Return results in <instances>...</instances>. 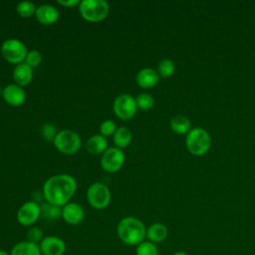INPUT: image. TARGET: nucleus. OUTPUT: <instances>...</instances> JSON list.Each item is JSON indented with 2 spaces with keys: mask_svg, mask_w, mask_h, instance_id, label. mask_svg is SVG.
<instances>
[{
  "mask_svg": "<svg viewBox=\"0 0 255 255\" xmlns=\"http://www.w3.org/2000/svg\"><path fill=\"white\" fill-rule=\"evenodd\" d=\"M77 190L76 178L67 173L56 174L49 177L43 185V195L46 202L63 207L70 202Z\"/></svg>",
  "mask_w": 255,
  "mask_h": 255,
  "instance_id": "f257e3e1",
  "label": "nucleus"
},
{
  "mask_svg": "<svg viewBox=\"0 0 255 255\" xmlns=\"http://www.w3.org/2000/svg\"><path fill=\"white\" fill-rule=\"evenodd\" d=\"M117 233L120 240L128 246H137L144 241L146 227L141 220L133 216L122 218L117 226Z\"/></svg>",
  "mask_w": 255,
  "mask_h": 255,
  "instance_id": "f03ea898",
  "label": "nucleus"
},
{
  "mask_svg": "<svg viewBox=\"0 0 255 255\" xmlns=\"http://www.w3.org/2000/svg\"><path fill=\"white\" fill-rule=\"evenodd\" d=\"M185 145L187 150L195 156L204 155L210 148L211 137L203 128H192L186 134Z\"/></svg>",
  "mask_w": 255,
  "mask_h": 255,
  "instance_id": "7ed1b4c3",
  "label": "nucleus"
},
{
  "mask_svg": "<svg viewBox=\"0 0 255 255\" xmlns=\"http://www.w3.org/2000/svg\"><path fill=\"white\" fill-rule=\"evenodd\" d=\"M81 16L89 22H99L106 19L110 6L105 0H82L79 4Z\"/></svg>",
  "mask_w": 255,
  "mask_h": 255,
  "instance_id": "20e7f679",
  "label": "nucleus"
},
{
  "mask_svg": "<svg viewBox=\"0 0 255 255\" xmlns=\"http://www.w3.org/2000/svg\"><path fill=\"white\" fill-rule=\"evenodd\" d=\"M55 147L64 154H74L82 146L80 135L72 129H62L58 131L53 141Z\"/></svg>",
  "mask_w": 255,
  "mask_h": 255,
  "instance_id": "39448f33",
  "label": "nucleus"
},
{
  "mask_svg": "<svg viewBox=\"0 0 255 255\" xmlns=\"http://www.w3.org/2000/svg\"><path fill=\"white\" fill-rule=\"evenodd\" d=\"M28 50L25 44L15 38H10L5 40L1 45V54L3 58L11 64L23 63Z\"/></svg>",
  "mask_w": 255,
  "mask_h": 255,
  "instance_id": "423d86ee",
  "label": "nucleus"
},
{
  "mask_svg": "<svg viewBox=\"0 0 255 255\" xmlns=\"http://www.w3.org/2000/svg\"><path fill=\"white\" fill-rule=\"evenodd\" d=\"M111 191L108 185L103 182L91 184L87 190V199L89 204L95 209H104L111 202Z\"/></svg>",
  "mask_w": 255,
  "mask_h": 255,
  "instance_id": "0eeeda50",
  "label": "nucleus"
},
{
  "mask_svg": "<svg viewBox=\"0 0 255 255\" xmlns=\"http://www.w3.org/2000/svg\"><path fill=\"white\" fill-rule=\"evenodd\" d=\"M114 114L123 121H128L134 117L137 111L135 98L129 94L119 95L113 104Z\"/></svg>",
  "mask_w": 255,
  "mask_h": 255,
  "instance_id": "6e6552de",
  "label": "nucleus"
},
{
  "mask_svg": "<svg viewBox=\"0 0 255 255\" xmlns=\"http://www.w3.org/2000/svg\"><path fill=\"white\" fill-rule=\"evenodd\" d=\"M124 162L125 153L121 148L117 146L108 147L101 157V165L103 169L110 173H114L120 170Z\"/></svg>",
  "mask_w": 255,
  "mask_h": 255,
  "instance_id": "1a4fd4ad",
  "label": "nucleus"
},
{
  "mask_svg": "<svg viewBox=\"0 0 255 255\" xmlns=\"http://www.w3.org/2000/svg\"><path fill=\"white\" fill-rule=\"evenodd\" d=\"M40 217L41 205L34 200L23 203L16 214L17 221L22 226H32Z\"/></svg>",
  "mask_w": 255,
  "mask_h": 255,
  "instance_id": "9d476101",
  "label": "nucleus"
},
{
  "mask_svg": "<svg viewBox=\"0 0 255 255\" xmlns=\"http://www.w3.org/2000/svg\"><path fill=\"white\" fill-rule=\"evenodd\" d=\"M42 255H64L66 252L65 241L58 236H45L39 243Z\"/></svg>",
  "mask_w": 255,
  "mask_h": 255,
  "instance_id": "9b49d317",
  "label": "nucleus"
},
{
  "mask_svg": "<svg viewBox=\"0 0 255 255\" xmlns=\"http://www.w3.org/2000/svg\"><path fill=\"white\" fill-rule=\"evenodd\" d=\"M62 218L70 225L80 224L85 218V210L77 202H68L62 207Z\"/></svg>",
  "mask_w": 255,
  "mask_h": 255,
  "instance_id": "f8f14e48",
  "label": "nucleus"
},
{
  "mask_svg": "<svg viewBox=\"0 0 255 255\" xmlns=\"http://www.w3.org/2000/svg\"><path fill=\"white\" fill-rule=\"evenodd\" d=\"M2 97L4 101L12 107H19L26 101L25 91L17 84H9L4 87Z\"/></svg>",
  "mask_w": 255,
  "mask_h": 255,
  "instance_id": "ddd939ff",
  "label": "nucleus"
},
{
  "mask_svg": "<svg viewBox=\"0 0 255 255\" xmlns=\"http://www.w3.org/2000/svg\"><path fill=\"white\" fill-rule=\"evenodd\" d=\"M36 19L43 25H52L59 20V10L51 4H42L37 7Z\"/></svg>",
  "mask_w": 255,
  "mask_h": 255,
  "instance_id": "4468645a",
  "label": "nucleus"
},
{
  "mask_svg": "<svg viewBox=\"0 0 255 255\" xmlns=\"http://www.w3.org/2000/svg\"><path fill=\"white\" fill-rule=\"evenodd\" d=\"M159 81V75L156 70L152 68H143L139 70L135 76V82L138 87L142 89H150L154 87Z\"/></svg>",
  "mask_w": 255,
  "mask_h": 255,
  "instance_id": "2eb2a0df",
  "label": "nucleus"
},
{
  "mask_svg": "<svg viewBox=\"0 0 255 255\" xmlns=\"http://www.w3.org/2000/svg\"><path fill=\"white\" fill-rule=\"evenodd\" d=\"M167 235H168V229L166 225L160 222H154L146 228L145 238L147 239V241L156 244L164 241Z\"/></svg>",
  "mask_w": 255,
  "mask_h": 255,
  "instance_id": "dca6fc26",
  "label": "nucleus"
},
{
  "mask_svg": "<svg viewBox=\"0 0 255 255\" xmlns=\"http://www.w3.org/2000/svg\"><path fill=\"white\" fill-rule=\"evenodd\" d=\"M32 78L33 70L30 66H28L24 62L16 65L13 71V79L15 81V84L19 85L20 87L27 86L32 81Z\"/></svg>",
  "mask_w": 255,
  "mask_h": 255,
  "instance_id": "f3484780",
  "label": "nucleus"
},
{
  "mask_svg": "<svg viewBox=\"0 0 255 255\" xmlns=\"http://www.w3.org/2000/svg\"><path fill=\"white\" fill-rule=\"evenodd\" d=\"M108 148L107 137L101 133L92 135L86 142V149L92 154H103Z\"/></svg>",
  "mask_w": 255,
  "mask_h": 255,
  "instance_id": "a211bd4d",
  "label": "nucleus"
},
{
  "mask_svg": "<svg viewBox=\"0 0 255 255\" xmlns=\"http://www.w3.org/2000/svg\"><path fill=\"white\" fill-rule=\"evenodd\" d=\"M10 254L11 255H42L39 245L32 243L28 240H24L16 243L12 247Z\"/></svg>",
  "mask_w": 255,
  "mask_h": 255,
  "instance_id": "6ab92c4d",
  "label": "nucleus"
},
{
  "mask_svg": "<svg viewBox=\"0 0 255 255\" xmlns=\"http://www.w3.org/2000/svg\"><path fill=\"white\" fill-rule=\"evenodd\" d=\"M132 139V133L130 129L127 127H120L116 129L114 135H113V140L114 143L116 144L117 147L119 148H124L129 145Z\"/></svg>",
  "mask_w": 255,
  "mask_h": 255,
  "instance_id": "aec40b11",
  "label": "nucleus"
},
{
  "mask_svg": "<svg viewBox=\"0 0 255 255\" xmlns=\"http://www.w3.org/2000/svg\"><path fill=\"white\" fill-rule=\"evenodd\" d=\"M170 128L177 134H187L191 129V124L187 117L177 115L170 120Z\"/></svg>",
  "mask_w": 255,
  "mask_h": 255,
  "instance_id": "412c9836",
  "label": "nucleus"
},
{
  "mask_svg": "<svg viewBox=\"0 0 255 255\" xmlns=\"http://www.w3.org/2000/svg\"><path fill=\"white\" fill-rule=\"evenodd\" d=\"M41 217L46 220H56L62 217V207L46 202L41 205Z\"/></svg>",
  "mask_w": 255,
  "mask_h": 255,
  "instance_id": "4be33fe9",
  "label": "nucleus"
},
{
  "mask_svg": "<svg viewBox=\"0 0 255 255\" xmlns=\"http://www.w3.org/2000/svg\"><path fill=\"white\" fill-rule=\"evenodd\" d=\"M156 71H157L159 77L169 78L170 76H172L174 74L175 65H174L173 61H171L170 59L165 58V59H162L158 62Z\"/></svg>",
  "mask_w": 255,
  "mask_h": 255,
  "instance_id": "5701e85b",
  "label": "nucleus"
},
{
  "mask_svg": "<svg viewBox=\"0 0 255 255\" xmlns=\"http://www.w3.org/2000/svg\"><path fill=\"white\" fill-rule=\"evenodd\" d=\"M135 255H159V251L156 244L144 240L135 247Z\"/></svg>",
  "mask_w": 255,
  "mask_h": 255,
  "instance_id": "b1692460",
  "label": "nucleus"
},
{
  "mask_svg": "<svg viewBox=\"0 0 255 255\" xmlns=\"http://www.w3.org/2000/svg\"><path fill=\"white\" fill-rule=\"evenodd\" d=\"M36 6L31 1H22L19 2L16 6V11L19 16L23 18H28L33 16L36 13Z\"/></svg>",
  "mask_w": 255,
  "mask_h": 255,
  "instance_id": "393cba45",
  "label": "nucleus"
},
{
  "mask_svg": "<svg viewBox=\"0 0 255 255\" xmlns=\"http://www.w3.org/2000/svg\"><path fill=\"white\" fill-rule=\"evenodd\" d=\"M135 103H136L137 109H140L142 111H147L154 106V99L151 95L147 93H141L136 96Z\"/></svg>",
  "mask_w": 255,
  "mask_h": 255,
  "instance_id": "a878e982",
  "label": "nucleus"
},
{
  "mask_svg": "<svg viewBox=\"0 0 255 255\" xmlns=\"http://www.w3.org/2000/svg\"><path fill=\"white\" fill-rule=\"evenodd\" d=\"M41 62H42V54L37 50L29 51L24 60V63H26L32 69L35 67H38L41 64Z\"/></svg>",
  "mask_w": 255,
  "mask_h": 255,
  "instance_id": "bb28decb",
  "label": "nucleus"
},
{
  "mask_svg": "<svg viewBox=\"0 0 255 255\" xmlns=\"http://www.w3.org/2000/svg\"><path fill=\"white\" fill-rule=\"evenodd\" d=\"M44 237L45 236H44L43 231L40 227L32 226L27 231V240L32 242V243H35V244L39 245V243L43 240Z\"/></svg>",
  "mask_w": 255,
  "mask_h": 255,
  "instance_id": "cd10ccee",
  "label": "nucleus"
},
{
  "mask_svg": "<svg viewBox=\"0 0 255 255\" xmlns=\"http://www.w3.org/2000/svg\"><path fill=\"white\" fill-rule=\"evenodd\" d=\"M117 128H118L117 125L114 121L106 120L100 126V133L102 135H104L105 137L110 136V135H114Z\"/></svg>",
  "mask_w": 255,
  "mask_h": 255,
  "instance_id": "c85d7f7f",
  "label": "nucleus"
},
{
  "mask_svg": "<svg viewBox=\"0 0 255 255\" xmlns=\"http://www.w3.org/2000/svg\"><path fill=\"white\" fill-rule=\"evenodd\" d=\"M57 133L58 131L53 124H45L41 128V134L47 141H54Z\"/></svg>",
  "mask_w": 255,
  "mask_h": 255,
  "instance_id": "c756f323",
  "label": "nucleus"
},
{
  "mask_svg": "<svg viewBox=\"0 0 255 255\" xmlns=\"http://www.w3.org/2000/svg\"><path fill=\"white\" fill-rule=\"evenodd\" d=\"M57 2H58L60 5L64 6V7L72 8V7H75V6L79 5L81 1H79V0H58Z\"/></svg>",
  "mask_w": 255,
  "mask_h": 255,
  "instance_id": "7c9ffc66",
  "label": "nucleus"
},
{
  "mask_svg": "<svg viewBox=\"0 0 255 255\" xmlns=\"http://www.w3.org/2000/svg\"><path fill=\"white\" fill-rule=\"evenodd\" d=\"M172 255H189V254L186 253V252H184V251H176V252H174Z\"/></svg>",
  "mask_w": 255,
  "mask_h": 255,
  "instance_id": "2f4dec72",
  "label": "nucleus"
},
{
  "mask_svg": "<svg viewBox=\"0 0 255 255\" xmlns=\"http://www.w3.org/2000/svg\"><path fill=\"white\" fill-rule=\"evenodd\" d=\"M0 255H11V254H10V252H7L6 250L0 249Z\"/></svg>",
  "mask_w": 255,
  "mask_h": 255,
  "instance_id": "473e14b6",
  "label": "nucleus"
},
{
  "mask_svg": "<svg viewBox=\"0 0 255 255\" xmlns=\"http://www.w3.org/2000/svg\"><path fill=\"white\" fill-rule=\"evenodd\" d=\"M2 93H3V88L0 86V95L2 96Z\"/></svg>",
  "mask_w": 255,
  "mask_h": 255,
  "instance_id": "72a5a7b5",
  "label": "nucleus"
}]
</instances>
